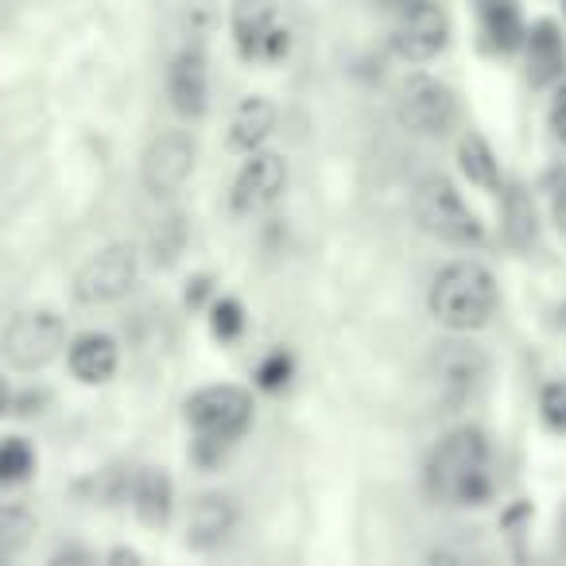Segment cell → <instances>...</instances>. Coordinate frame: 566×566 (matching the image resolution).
<instances>
[{
  "mask_svg": "<svg viewBox=\"0 0 566 566\" xmlns=\"http://www.w3.org/2000/svg\"><path fill=\"white\" fill-rule=\"evenodd\" d=\"M195 140L179 128L171 133H159L156 140L144 148V159H140V182L148 187V195H175L182 190V182L190 179L195 171Z\"/></svg>",
  "mask_w": 566,
  "mask_h": 566,
  "instance_id": "9c48e42d",
  "label": "cell"
},
{
  "mask_svg": "<svg viewBox=\"0 0 566 566\" xmlns=\"http://www.w3.org/2000/svg\"><path fill=\"white\" fill-rule=\"evenodd\" d=\"M237 527V504L226 493H202L195 496L187 516V543L195 551H210L226 543Z\"/></svg>",
  "mask_w": 566,
  "mask_h": 566,
  "instance_id": "4fadbf2b",
  "label": "cell"
},
{
  "mask_svg": "<svg viewBox=\"0 0 566 566\" xmlns=\"http://www.w3.org/2000/svg\"><path fill=\"white\" fill-rule=\"evenodd\" d=\"M210 331L218 342H237L244 331V307L237 300H213L210 307Z\"/></svg>",
  "mask_w": 566,
  "mask_h": 566,
  "instance_id": "cb8c5ba5",
  "label": "cell"
},
{
  "mask_svg": "<svg viewBox=\"0 0 566 566\" xmlns=\"http://www.w3.org/2000/svg\"><path fill=\"white\" fill-rule=\"evenodd\" d=\"M450 40V20L442 12V4L434 0H419L408 12L396 17L392 32V51L403 63H431Z\"/></svg>",
  "mask_w": 566,
  "mask_h": 566,
  "instance_id": "30bf717a",
  "label": "cell"
},
{
  "mask_svg": "<svg viewBox=\"0 0 566 566\" xmlns=\"http://www.w3.org/2000/svg\"><path fill=\"white\" fill-rule=\"evenodd\" d=\"M229 28L244 63H283L292 55V28L280 20L275 0H233Z\"/></svg>",
  "mask_w": 566,
  "mask_h": 566,
  "instance_id": "8992f818",
  "label": "cell"
},
{
  "mask_svg": "<svg viewBox=\"0 0 566 566\" xmlns=\"http://www.w3.org/2000/svg\"><path fill=\"white\" fill-rule=\"evenodd\" d=\"M12 408V392H9V380L0 377V416H4V411Z\"/></svg>",
  "mask_w": 566,
  "mask_h": 566,
  "instance_id": "836d02e7",
  "label": "cell"
},
{
  "mask_svg": "<svg viewBox=\"0 0 566 566\" xmlns=\"http://www.w3.org/2000/svg\"><path fill=\"white\" fill-rule=\"evenodd\" d=\"M481 32H485L489 48L501 51V55H512L527 35L516 0H481Z\"/></svg>",
  "mask_w": 566,
  "mask_h": 566,
  "instance_id": "d6986e66",
  "label": "cell"
},
{
  "mask_svg": "<svg viewBox=\"0 0 566 566\" xmlns=\"http://www.w3.org/2000/svg\"><path fill=\"white\" fill-rule=\"evenodd\" d=\"M140 280V252L133 244H105L74 275V300L82 307H109L125 300Z\"/></svg>",
  "mask_w": 566,
  "mask_h": 566,
  "instance_id": "52a82bcc",
  "label": "cell"
},
{
  "mask_svg": "<svg viewBox=\"0 0 566 566\" xmlns=\"http://www.w3.org/2000/svg\"><path fill=\"white\" fill-rule=\"evenodd\" d=\"M167 97L182 117H202L210 105V71H206L202 48H187L167 66Z\"/></svg>",
  "mask_w": 566,
  "mask_h": 566,
  "instance_id": "7c38bea8",
  "label": "cell"
},
{
  "mask_svg": "<svg viewBox=\"0 0 566 566\" xmlns=\"http://www.w3.org/2000/svg\"><path fill=\"white\" fill-rule=\"evenodd\" d=\"M35 535V516L20 504L0 509V566H12V558L24 555V547Z\"/></svg>",
  "mask_w": 566,
  "mask_h": 566,
  "instance_id": "44dd1931",
  "label": "cell"
},
{
  "mask_svg": "<svg viewBox=\"0 0 566 566\" xmlns=\"http://www.w3.org/2000/svg\"><path fill=\"white\" fill-rule=\"evenodd\" d=\"M35 470V450L28 439H4L0 442V485H17V481L32 478Z\"/></svg>",
  "mask_w": 566,
  "mask_h": 566,
  "instance_id": "603a6c76",
  "label": "cell"
},
{
  "mask_svg": "<svg viewBox=\"0 0 566 566\" xmlns=\"http://www.w3.org/2000/svg\"><path fill=\"white\" fill-rule=\"evenodd\" d=\"M427 493L439 504L454 509H478L493 496V450L481 427H458L450 431L427 458Z\"/></svg>",
  "mask_w": 566,
  "mask_h": 566,
  "instance_id": "6da1fadb",
  "label": "cell"
},
{
  "mask_svg": "<svg viewBox=\"0 0 566 566\" xmlns=\"http://www.w3.org/2000/svg\"><path fill=\"white\" fill-rule=\"evenodd\" d=\"M275 117H280V109H275V102H268L264 94L244 97L233 109V117H229V148L244 151V156L260 151L268 136H272Z\"/></svg>",
  "mask_w": 566,
  "mask_h": 566,
  "instance_id": "2e32d148",
  "label": "cell"
},
{
  "mask_svg": "<svg viewBox=\"0 0 566 566\" xmlns=\"http://www.w3.org/2000/svg\"><path fill=\"white\" fill-rule=\"evenodd\" d=\"M427 566H489V563L465 555V551H434V555L427 558Z\"/></svg>",
  "mask_w": 566,
  "mask_h": 566,
  "instance_id": "83f0119b",
  "label": "cell"
},
{
  "mask_svg": "<svg viewBox=\"0 0 566 566\" xmlns=\"http://www.w3.org/2000/svg\"><path fill=\"white\" fill-rule=\"evenodd\" d=\"M206 292H210V280H206V275H198V280H195V292H187V303H195V307H198V303L206 300Z\"/></svg>",
  "mask_w": 566,
  "mask_h": 566,
  "instance_id": "4dcf8cb0",
  "label": "cell"
},
{
  "mask_svg": "<svg viewBox=\"0 0 566 566\" xmlns=\"http://www.w3.org/2000/svg\"><path fill=\"white\" fill-rule=\"evenodd\" d=\"M377 4H380L385 12H396V17H400V12H408L411 4H419V0H377Z\"/></svg>",
  "mask_w": 566,
  "mask_h": 566,
  "instance_id": "1f68e13d",
  "label": "cell"
},
{
  "mask_svg": "<svg viewBox=\"0 0 566 566\" xmlns=\"http://www.w3.org/2000/svg\"><path fill=\"white\" fill-rule=\"evenodd\" d=\"M187 423L198 434L195 458L213 465L252 423V396L237 385H206L187 400Z\"/></svg>",
  "mask_w": 566,
  "mask_h": 566,
  "instance_id": "3957f363",
  "label": "cell"
},
{
  "mask_svg": "<svg viewBox=\"0 0 566 566\" xmlns=\"http://www.w3.org/2000/svg\"><path fill=\"white\" fill-rule=\"evenodd\" d=\"M527 48V82L532 86H551V82L563 78L566 71V43L551 20H539L532 32L524 35Z\"/></svg>",
  "mask_w": 566,
  "mask_h": 566,
  "instance_id": "e0dca14e",
  "label": "cell"
},
{
  "mask_svg": "<svg viewBox=\"0 0 566 566\" xmlns=\"http://www.w3.org/2000/svg\"><path fill=\"white\" fill-rule=\"evenodd\" d=\"M539 411H543V423H547L551 431L566 434V380H555V385L543 388Z\"/></svg>",
  "mask_w": 566,
  "mask_h": 566,
  "instance_id": "4316f807",
  "label": "cell"
},
{
  "mask_svg": "<svg viewBox=\"0 0 566 566\" xmlns=\"http://www.w3.org/2000/svg\"><path fill=\"white\" fill-rule=\"evenodd\" d=\"M287 190V159L280 151H252L244 159V167L233 179V210L237 213H264L268 206L280 202V195Z\"/></svg>",
  "mask_w": 566,
  "mask_h": 566,
  "instance_id": "8fae6325",
  "label": "cell"
},
{
  "mask_svg": "<svg viewBox=\"0 0 566 566\" xmlns=\"http://www.w3.org/2000/svg\"><path fill=\"white\" fill-rule=\"evenodd\" d=\"M109 566H144V558L136 555V551H125V547H117L109 555Z\"/></svg>",
  "mask_w": 566,
  "mask_h": 566,
  "instance_id": "f546056e",
  "label": "cell"
},
{
  "mask_svg": "<svg viewBox=\"0 0 566 566\" xmlns=\"http://www.w3.org/2000/svg\"><path fill=\"white\" fill-rule=\"evenodd\" d=\"M504 237H509V244H516V249H524V244L535 237L532 198H527L520 187L504 190Z\"/></svg>",
  "mask_w": 566,
  "mask_h": 566,
  "instance_id": "7402d4cb",
  "label": "cell"
},
{
  "mask_svg": "<svg viewBox=\"0 0 566 566\" xmlns=\"http://www.w3.org/2000/svg\"><path fill=\"white\" fill-rule=\"evenodd\" d=\"M128 504L133 512L144 520L148 527H164L171 520V501H175V489H171V478L164 470H136L128 478Z\"/></svg>",
  "mask_w": 566,
  "mask_h": 566,
  "instance_id": "ac0fdd59",
  "label": "cell"
},
{
  "mask_svg": "<svg viewBox=\"0 0 566 566\" xmlns=\"http://www.w3.org/2000/svg\"><path fill=\"white\" fill-rule=\"evenodd\" d=\"M434 369H439V388L447 392V400L462 403L465 396H473L478 380L485 377V357L473 346L450 342V346H442L439 357H434Z\"/></svg>",
  "mask_w": 566,
  "mask_h": 566,
  "instance_id": "9a60e30c",
  "label": "cell"
},
{
  "mask_svg": "<svg viewBox=\"0 0 566 566\" xmlns=\"http://www.w3.org/2000/svg\"><path fill=\"white\" fill-rule=\"evenodd\" d=\"M551 128L558 140H566V82L555 90V102H551Z\"/></svg>",
  "mask_w": 566,
  "mask_h": 566,
  "instance_id": "f1b7e54d",
  "label": "cell"
},
{
  "mask_svg": "<svg viewBox=\"0 0 566 566\" xmlns=\"http://www.w3.org/2000/svg\"><path fill=\"white\" fill-rule=\"evenodd\" d=\"M66 365L71 373L82 380V385H105L113 380L120 365V354H117V342L102 331H86L66 346Z\"/></svg>",
  "mask_w": 566,
  "mask_h": 566,
  "instance_id": "5bb4252c",
  "label": "cell"
},
{
  "mask_svg": "<svg viewBox=\"0 0 566 566\" xmlns=\"http://www.w3.org/2000/svg\"><path fill=\"white\" fill-rule=\"evenodd\" d=\"M292 354H283V349H272V354L264 357V361L256 365V385L268 388V392H275V388H283L287 380H292Z\"/></svg>",
  "mask_w": 566,
  "mask_h": 566,
  "instance_id": "484cf974",
  "label": "cell"
},
{
  "mask_svg": "<svg viewBox=\"0 0 566 566\" xmlns=\"http://www.w3.org/2000/svg\"><path fill=\"white\" fill-rule=\"evenodd\" d=\"M458 167L462 175L481 190H501V167H496V156L489 148V140L481 133H465L458 140Z\"/></svg>",
  "mask_w": 566,
  "mask_h": 566,
  "instance_id": "ffe728a7",
  "label": "cell"
},
{
  "mask_svg": "<svg viewBox=\"0 0 566 566\" xmlns=\"http://www.w3.org/2000/svg\"><path fill=\"white\" fill-rule=\"evenodd\" d=\"M555 218H558V229L566 233V187H558V195H555Z\"/></svg>",
  "mask_w": 566,
  "mask_h": 566,
  "instance_id": "d6a6232c",
  "label": "cell"
},
{
  "mask_svg": "<svg viewBox=\"0 0 566 566\" xmlns=\"http://www.w3.org/2000/svg\"><path fill=\"white\" fill-rule=\"evenodd\" d=\"M66 346H71V342H66V323L55 311H20V315H12L9 326L0 331V354L20 373L43 369V365L55 361Z\"/></svg>",
  "mask_w": 566,
  "mask_h": 566,
  "instance_id": "5b68a950",
  "label": "cell"
},
{
  "mask_svg": "<svg viewBox=\"0 0 566 566\" xmlns=\"http://www.w3.org/2000/svg\"><path fill=\"white\" fill-rule=\"evenodd\" d=\"M182 237H187V229H182L179 213H171L167 221H159L156 237H151V249H156L159 264H175V256L182 252Z\"/></svg>",
  "mask_w": 566,
  "mask_h": 566,
  "instance_id": "d4e9b609",
  "label": "cell"
},
{
  "mask_svg": "<svg viewBox=\"0 0 566 566\" xmlns=\"http://www.w3.org/2000/svg\"><path fill=\"white\" fill-rule=\"evenodd\" d=\"M411 213H416L419 229L458 249H470L481 244L485 229L473 218V210L462 202V195L454 190V182L442 179V175H423L411 190Z\"/></svg>",
  "mask_w": 566,
  "mask_h": 566,
  "instance_id": "277c9868",
  "label": "cell"
},
{
  "mask_svg": "<svg viewBox=\"0 0 566 566\" xmlns=\"http://www.w3.org/2000/svg\"><path fill=\"white\" fill-rule=\"evenodd\" d=\"M396 113H400V125L408 133L427 136V140H442L458 125V97L454 90L434 78H411L400 90Z\"/></svg>",
  "mask_w": 566,
  "mask_h": 566,
  "instance_id": "ba28073f",
  "label": "cell"
},
{
  "mask_svg": "<svg viewBox=\"0 0 566 566\" xmlns=\"http://www.w3.org/2000/svg\"><path fill=\"white\" fill-rule=\"evenodd\" d=\"M496 280L485 264L478 260H450L431 283V295H427V307H431L434 323H442L454 334H470L493 318L496 311Z\"/></svg>",
  "mask_w": 566,
  "mask_h": 566,
  "instance_id": "7a4b0ae2",
  "label": "cell"
}]
</instances>
